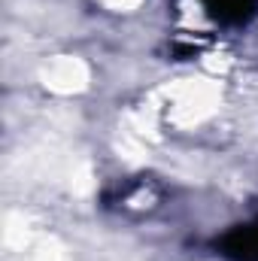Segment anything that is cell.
<instances>
[{
	"mask_svg": "<svg viewBox=\"0 0 258 261\" xmlns=\"http://www.w3.org/2000/svg\"><path fill=\"white\" fill-rule=\"evenodd\" d=\"M234 252H240V258L252 261L258 258V231H243V234H237V249Z\"/></svg>",
	"mask_w": 258,
	"mask_h": 261,
	"instance_id": "cell-1",
	"label": "cell"
}]
</instances>
